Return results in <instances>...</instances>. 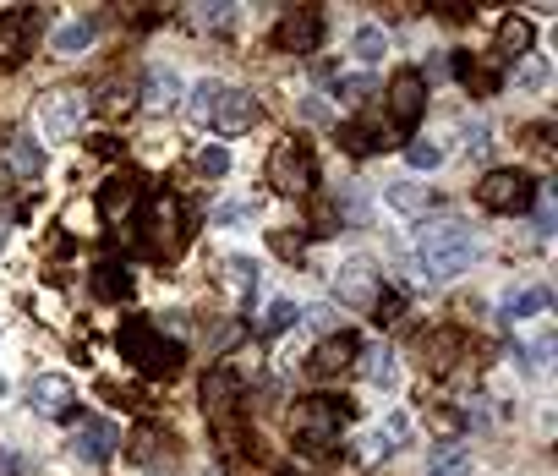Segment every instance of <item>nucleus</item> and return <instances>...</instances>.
I'll list each match as a JSON object with an SVG mask.
<instances>
[{
	"label": "nucleus",
	"instance_id": "1",
	"mask_svg": "<svg viewBox=\"0 0 558 476\" xmlns=\"http://www.w3.org/2000/svg\"><path fill=\"white\" fill-rule=\"evenodd\" d=\"M476 258V236L460 219H422L416 225V263H422V280H455L471 269Z\"/></svg>",
	"mask_w": 558,
	"mask_h": 476
},
{
	"label": "nucleus",
	"instance_id": "2",
	"mask_svg": "<svg viewBox=\"0 0 558 476\" xmlns=\"http://www.w3.org/2000/svg\"><path fill=\"white\" fill-rule=\"evenodd\" d=\"M121 356L148 378H170V373H181L186 351H181V340H165V329H159L154 318H126L121 323Z\"/></svg>",
	"mask_w": 558,
	"mask_h": 476
},
{
	"label": "nucleus",
	"instance_id": "3",
	"mask_svg": "<svg viewBox=\"0 0 558 476\" xmlns=\"http://www.w3.org/2000/svg\"><path fill=\"white\" fill-rule=\"evenodd\" d=\"M345 416H351V411H345L340 400H329V394H312V400L296 405V416H290V433H296L301 449H329V444H340Z\"/></svg>",
	"mask_w": 558,
	"mask_h": 476
},
{
	"label": "nucleus",
	"instance_id": "4",
	"mask_svg": "<svg viewBox=\"0 0 558 476\" xmlns=\"http://www.w3.org/2000/svg\"><path fill=\"white\" fill-rule=\"evenodd\" d=\"M269 181H274L279 197H307L318 187V159H312V148L301 143V137H285L269 154Z\"/></svg>",
	"mask_w": 558,
	"mask_h": 476
},
{
	"label": "nucleus",
	"instance_id": "5",
	"mask_svg": "<svg viewBox=\"0 0 558 476\" xmlns=\"http://www.w3.org/2000/svg\"><path fill=\"white\" fill-rule=\"evenodd\" d=\"M476 203L493 208V214H526V208L537 203V181L520 176V170H487V176L476 181Z\"/></svg>",
	"mask_w": 558,
	"mask_h": 476
},
{
	"label": "nucleus",
	"instance_id": "6",
	"mask_svg": "<svg viewBox=\"0 0 558 476\" xmlns=\"http://www.w3.org/2000/svg\"><path fill=\"white\" fill-rule=\"evenodd\" d=\"M83 121H88V94H77V88H55L39 110V126L50 143H72L83 132Z\"/></svg>",
	"mask_w": 558,
	"mask_h": 476
},
{
	"label": "nucleus",
	"instance_id": "7",
	"mask_svg": "<svg viewBox=\"0 0 558 476\" xmlns=\"http://www.w3.org/2000/svg\"><path fill=\"white\" fill-rule=\"evenodd\" d=\"M383 110H389V121L400 126V132H411V126L422 121V110H427V77L416 72V66L394 72L389 94H383Z\"/></svg>",
	"mask_w": 558,
	"mask_h": 476
},
{
	"label": "nucleus",
	"instance_id": "8",
	"mask_svg": "<svg viewBox=\"0 0 558 476\" xmlns=\"http://www.w3.org/2000/svg\"><path fill=\"white\" fill-rule=\"evenodd\" d=\"M323 44V11L318 6H296L274 22V50L285 55H312Z\"/></svg>",
	"mask_w": 558,
	"mask_h": 476
},
{
	"label": "nucleus",
	"instance_id": "9",
	"mask_svg": "<svg viewBox=\"0 0 558 476\" xmlns=\"http://www.w3.org/2000/svg\"><path fill=\"white\" fill-rule=\"evenodd\" d=\"M115 444H121V433H115L110 422H99V416H77V433H72L77 460H88V466H104V460L115 455Z\"/></svg>",
	"mask_w": 558,
	"mask_h": 476
},
{
	"label": "nucleus",
	"instance_id": "10",
	"mask_svg": "<svg viewBox=\"0 0 558 476\" xmlns=\"http://www.w3.org/2000/svg\"><path fill=\"white\" fill-rule=\"evenodd\" d=\"M362 356V340H356L351 329H340V334H329V340L312 351V362H307V373L312 378H334V373H345V367Z\"/></svg>",
	"mask_w": 558,
	"mask_h": 476
},
{
	"label": "nucleus",
	"instance_id": "11",
	"mask_svg": "<svg viewBox=\"0 0 558 476\" xmlns=\"http://www.w3.org/2000/svg\"><path fill=\"white\" fill-rule=\"evenodd\" d=\"M334 290H340L345 307H367L372 296H378V269H372V258H351L334 269Z\"/></svg>",
	"mask_w": 558,
	"mask_h": 476
},
{
	"label": "nucleus",
	"instance_id": "12",
	"mask_svg": "<svg viewBox=\"0 0 558 476\" xmlns=\"http://www.w3.org/2000/svg\"><path fill=\"white\" fill-rule=\"evenodd\" d=\"M252 121H258V99L241 94V88H225V94H219V104H214V121H208V126H214L219 137H241Z\"/></svg>",
	"mask_w": 558,
	"mask_h": 476
},
{
	"label": "nucleus",
	"instance_id": "13",
	"mask_svg": "<svg viewBox=\"0 0 558 476\" xmlns=\"http://www.w3.org/2000/svg\"><path fill=\"white\" fill-rule=\"evenodd\" d=\"M236 400H241V373H236V367H214V373L203 378V405H208V416H214V422H230Z\"/></svg>",
	"mask_w": 558,
	"mask_h": 476
},
{
	"label": "nucleus",
	"instance_id": "14",
	"mask_svg": "<svg viewBox=\"0 0 558 476\" xmlns=\"http://www.w3.org/2000/svg\"><path fill=\"white\" fill-rule=\"evenodd\" d=\"M28 400H33V411H39V416H66V411H72V400H77V389H72V378H66V373H39V378H33V389H28Z\"/></svg>",
	"mask_w": 558,
	"mask_h": 476
},
{
	"label": "nucleus",
	"instance_id": "15",
	"mask_svg": "<svg viewBox=\"0 0 558 476\" xmlns=\"http://www.w3.org/2000/svg\"><path fill=\"white\" fill-rule=\"evenodd\" d=\"M548 307H553L548 285H526V290H509V296L498 301V323H526V318H537V312H548Z\"/></svg>",
	"mask_w": 558,
	"mask_h": 476
},
{
	"label": "nucleus",
	"instance_id": "16",
	"mask_svg": "<svg viewBox=\"0 0 558 476\" xmlns=\"http://www.w3.org/2000/svg\"><path fill=\"white\" fill-rule=\"evenodd\" d=\"M137 197H143V176H137V170H115V176L99 187V208L104 214H132Z\"/></svg>",
	"mask_w": 558,
	"mask_h": 476
},
{
	"label": "nucleus",
	"instance_id": "17",
	"mask_svg": "<svg viewBox=\"0 0 558 476\" xmlns=\"http://www.w3.org/2000/svg\"><path fill=\"white\" fill-rule=\"evenodd\" d=\"M88 285H93V296H99V301H126V296H132V269L115 263V258H104V263H93Z\"/></svg>",
	"mask_w": 558,
	"mask_h": 476
},
{
	"label": "nucleus",
	"instance_id": "18",
	"mask_svg": "<svg viewBox=\"0 0 558 476\" xmlns=\"http://www.w3.org/2000/svg\"><path fill=\"white\" fill-rule=\"evenodd\" d=\"M93 39H99V17H72V22H61V28L50 33V50L55 55H83Z\"/></svg>",
	"mask_w": 558,
	"mask_h": 476
},
{
	"label": "nucleus",
	"instance_id": "19",
	"mask_svg": "<svg viewBox=\"0 0 558 476\" xmlns=\"http://www.w3.org/2000/svg\"><path fill=\"white\" fill-rule=\"evenodd\" d=\"M531 39H537L531 17H504V22H498V55H504V61H526Z\"/></svg>",
	"mask_w": 558,
	"mask_h": 476
},
{
	"label": "nucleus",
	"instance_id": "20",
	"mask_svg": "<svg viewBox=\"0 0 558 476\" xmlns=\"http://www.w3.org/2000/svg\"><path fill=\"white\" fill-rule=\"evenodd\" d=\"M143 104H148V110H176V104H181V77L170 72V66H154L148 83H143Z\"/></svg>",
	"mask_w": 558,
	"mask_h": 476
},
{
	"label": "nucleus",
	"instance_id": "21",
	"mask_svg": "<svg viewBox=\"0 0 558 476\" xmlns=\"http://www.w3.org/2000/svg\"><path fill=\"white\" fill-rule=\"evenodd\" d=\"M383 203H389L394 214H405V219H427V208H433V192H427V187H411V181H394V187L383 192Z\"/></svg>",
	"mask_w": 558,
	"mask_h": 476
},
{
	"label": "nucleus",
	"instance_id": "22",
	"mask_svg": "<svg viewBox=\"0 0 558 476\" xmlns=\"http://www.w3.org/2000/svg\"><path fill=\"white\" fill-rule=\"evenodd\" d=\"M351 55H356L362 66H378L383 55H389V33H383L378 22H362V28L351 33Z\"/></svg>",
	"mask_w": 558,
	"mask_h": 476
},
{
	"label": "nucleus",
	"instance_id": "23",
	"mask_svg": "<svg viewBox=\"0 0 558 476\" xmlns=\"http://www.w3.org/2000/svg\"><path fill=\"white\" fill-rule=\"evenodd\" d=\"M455 351H465V334L460 329L427 334V367H433V373H449V367H455Z\"/></svg>",
	"mask_w": 558,
	"mask_h": 476
},
{
	"label": "nucleus",
	"instance_id": "24",
	"mask_svg": "<svg viewBox=\"0 0 558 476\" xmlns=\"http://www.w3.org/2000/svg\"><path fill=\"white\" fill-rule=\"evenodd\" d=\"M340 148H351L356 159H367V154H378V148H383V137L372 132L367 121H345L340 126Z\"/></svg>",
	"mask_w": 558,
	"mask_h": 476
},
{
	"label": "nucleus",
	"instance_id": "25",
	"mask_svg": "<svg viewBox=\"0 0 558 476\" xmlns=\"http://www.w3.org/2000/svg\"><path fill=\"white\" fill-rule=\"evenodd\" d=\"M11 165H17V176H39V170H44V148L39 143H33V137L28 132H17V137H11Z\"/></svg>",
	"mask_w": 558,
	"mask_h": 476
},
{
	"label": "nucleus",
	"instance_id": "26",
	"mask_svg": "<svg viewBox=\"0 0 558 476\" xmlns=\"http://www.w3.org/2000/svg\"><path fill=\"white\" fill-rule=\"evenodd\" d=\"M548 77H553V66L542 61V55H526V61L515 66V94H542Z\"/></svg>",
	"mask_w": 558,
	"mask_h": 476
},
{
	"label": "nucleus",
	"instance_id": "27",
	"mask_svg": "<svg viewBox=\"0 0 558 476\" xmlns=\"http://www.w3.org/2000/svg\"><path fill=\"white\" fill-rule=\"evenodd\" d=\"M367 356V383H372V389H394V383H400V362H394V356L389 351H362Z\"/></svg>",
	"mask_w": 558,
	"mask_h": 476
},
{
	"label": "nucleus",
	"instance_id": "28",
	"mask_svg": "<svg viewBox=\"0 0 558 476\" xmlns=\"http://www.w3.org/2000/svg\"><path fill=\"white\" fill-rule=\"evenodd\" d=\"M405 438H411V416H405V411H389V416L378 422V433H372V444H378V449H389V455H394V449H400Z\"/></svg>",
	"mask_w": 558,
	"mask_h": 476
},
{
	"label": "nucleus",
	"instance_id": "29",
	"mask_svg": "<svg viewBox=\"0 0 558 476\" xmlns=\"http://www.w3.org/2000/svg\"><path fill=\"white\" fill-rule=\"evenodd\" d=\"M219 94H225V83H214V77H203V83L192 88V99H186V104H192V121H197V126H208V121H214V104H219Z\"/></svg>",
	"mask_w": 558,
	"mask_h": 476
},
{
	"label": "nucleus",
	"instance_id": "30",
	"mask_svg": "<svg viewBox=\"0 0 558 476\" xmlns=\"http://www.w3.org/2000/svg\"><path fill=\"white\" fill-rule=\"evenodd\" d=\"M405 159H411V170H438L444 165V148L433 137H416V143H405Z\"/></svg>",
	"mask_w": 558,
	"mask_h": 476
},
{
	"label": "nucleus",
	"instance_id": "31",
	"mask_svg": "<svg viewBox=\"0 0 558 476\" xmlns=\"http://www.w3.org/2000/svg\"><path fill=\"white\" fill-rule=\"evenodd\" d=\"M225 269H230V285H236L247 301L258 296V263H252V258H241V252H236V258H230Z\"/></svg>",
	"mask_w": 558,
	"mask_h": 476
},
{
	"label": "nucleus",
	"instance_id": "32",
	"mask_svg": "<svg viewBox=\"0 0 558 476\" xmlns=\"http://www.w3.org/2000/svg\"><path fill=\"white\" fill-rule=\"evenodd\" d=\"M520 367H526V373L531 378H542V373H548V356H553V340H531V345H520Z\"/></svg>",
	"mask_w": 558,
	"mask_h": 476
},
{
	"label": "nucleus",
	"instance_id": "33",
	"mask_svg": "<svg viewBox=\"0 0 558 476\" xmlns=\"http://www.w3.org/2000/svg\"><path fill=\"white\" fill-rule=\"evenodd\" d=\"M367 307H372V323H394V318H400V307H405V296H400V290H383L378 285V296H372Z\"/></svg>",
	"mask_w": 558,
	"mask_h": 476
},
{
	"label": "nucleus",
	"instance_id": "34",
	"mask_svg": "<svg viewBox=\"0 0 558 476\" xmlns=\"http://www.w3.org/2000/svg\"><path fill=\"white\" fill-rule=\"evenodd\" d=\"M296 318H301V307H296V301H274V307L263 312V334H285Z\"/></svg>",
	"mask_w": 558,
	"mask_h": 476
},
{
	"label": "nucleus",
	"instance_id": "35",
	"mask_svg": "<svg viewBox=\"0 0 558 476\" xmlns=\"http://www.w3.org/2000/svg\"><path fill=\"white\" fill-rule=\"evenodd\" d=\"M214 225H241V219H252V197H230V203H214Z\"/></svg>",
	"mask_w": 558,
	"mask_h": 476
},
{
	"label": "nucleus",
	"instance_id": "36",
	"mask_svg": "<svg viewBox=\"0 0 558 476\" xmlns=\"http://www.w3.org/2000/svg\"><path fill=\"white\" fill-rule=\"evenodd\" d=\"M465 471H471V455H465V449H444V455L427 466V476H465Z\"/></svg>",
	"mask_w": 558,
	"mask_h": 476
},
{
	"label": "nucleus",
	"instance_id": "37",
	"mask_svg": "<svg viewBox=\"0 0 558 476\" xmlns=\"http://www.w3.org/2000/svg\"><path fill=\"white\" fill-rule=\"evenodd\" d=\"M334 94H340L345 104H362L372 94V83H367V77H340V83H334Z\"/></svg>",
	"mask_w": 558,
	"mask_h": 476
},
{
	"label": "nucleus",
	"instance_id": "38",
	"mask_svg": "<svg viewBox=\"0 0 558 476\" xmlns=\"http://www.w3.org/2000/svg\"><path fill=\"white\" fill-rule=\"evenodd\" d=\"M197 170H203V176H225L230 154H225V148H203V154H197Z\"/></svg>",
	"mask_w": 558,
	"mask_h": 476
},
{
	"label": "nucleus",
	"instance_id": "39",
	"mask_svg": "<svg viewBox=\"0 0 558 476\" xmlns=\"http://www.w3.org/2000/svg\"><path fill=\"white\" fill-rule=\"evenodd\" d=\"M197 22H203V28H230V22H236V6H203Z\"/></svg>",
	"mask_w": 558,
	"mask_h": 476
},
{
	"label": "nucleus",
	"instance_id": "40",
	"mask_svg": "<svg viewBox=\"0 0 558 476\" xmlns=\"http://www.w3.org/2000/svg\"><path fill=\"white\" fill-rule=\"evenodd\" d=\"M487 148H493V132H487V126H471V132H465V154L487 159Z\"/></svg>",
	"mask_w": 558,
	"mask_h": 476
},
{
	"label": "nucleus",
	"instance_id": "41",
	"mask_svg": "<svg viewBox=\"0 0 558 476\" xmlns=\"http://www.w3.org/2000/svg\"><path fill=\"white\" fill-rule=\"evenodd\" d=\"M301 312H307L312 329H329V323H334V301H312V307H301Z\"/></svg>",
	"mask_w": 558,
	"mask_h": 476
},
{
	"label": "nucleus",
	"instance_id": "42",
	"mask_svg": "<svg viewBox=\"0 0 558 476\" xmlns=\"http://www.w3.org/2000/svg\"><path fill=\"white\" fill-rule=\"evenodd\" d=\"M274 252H279V258H301V247H307V241H301V236H285V230H274Z\"/></svg>",
	"mask_w": 558,
	"mask_h": 476
},
{
	"label": "nucleus",
	"instance_id": "43",
	"mask_svg": "<svg viewBox=\"0 0 558 476\" xmlns=\"http://www.w3.org/2000/svg\"><path fill=\"white\" fill-rule=\"evenodd\" d=\"M0 476H17V455L11 449H0Z\"/></svg>",
	"mask_w": 558,
	"mask_h": 476
},
{
	"label": "nucleus",
	"instance_id": "44",
	"mask_svg": "<svg viewBox=\"0 0 558 476\" xmlns=\"http://www.w3.org/2000/svg\"><path fill=\"white\" fill-rule=\"evenodd\" d=\"M0 394H6V373H0Z\"/></svg>",
	"mask_w": 558,
	"mask_h": 476
}]
</instances>
